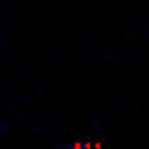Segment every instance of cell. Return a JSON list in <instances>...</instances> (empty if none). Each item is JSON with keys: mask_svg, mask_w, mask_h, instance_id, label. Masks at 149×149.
<instances>
[{"mask_svg": "<svg viewBox=\"0 0 149 149\" xmlns=\"http://www.w3.org/2000/svg\"><path fill=\"white\" fill-rule=\"evenodd\" d=\"M69 147L72 149H91V145L84 143V141H78V143H69Z\"/></svg>", "mask_w": 149, "mask_h": 149, "instance_id": "cell-1", "label": "cell"}, {"mask_svg": "<svg viewBox=\"0 0 149 149\" xmlns=\"http://www.w3.org/2000/svg\"><path fill=\"white\" fill-rule=\"evenodd\" d=\"M57 149H72V147H69V145H63V147H57Z\"/></svg>", "mask_w": 149, "mask_h": 149, "instance_id": "cell-2", "label": "cell"}]
</instances>
